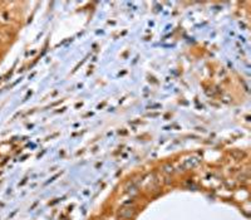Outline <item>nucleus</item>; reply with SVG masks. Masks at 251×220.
Masks as SVG:
<instances>
[{
	"instance_id": "1",
	"label": "nucleus",
	"mask_w": 251,
	"mask_h": 220,
	"mask_svg": "<svg viewBox=\"0 0 251 220\" xmlns=\"http://www.w3.org/2000/svg\"><path fill=\"white\" fill-rule=\"evenodd\" d=\"M197 164H199V160H197V159H187V160H185L183 166H185L186 169H190V167L196 166Z\"/></svg>"
}]
</instances>
